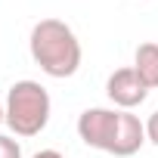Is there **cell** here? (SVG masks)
<instances>
[{
	"label": "cell",
	"instance_id": "1",
	"mask_svg": "<svg viewBox=\"0 0 158 158\" xmlns=\"http://www.w3.org/2000/svg\"><path fill=\"white\" fill-rule=\"evenodd\" d=\"M77 136L84 146L109 152L115 158H130L143 149L146 139V121H139V115L124 112V109H84L77 115Z\"/></svg>",
	"mask_w": 158,
	"mask_h": 158
},
{
	"label": "cell",
	"instance_id": "2",
	"mask_svg": "<svg viewBox=\"0 0 158 158\" xmlns=\"http://www.w3.org/2000/svg\"><path fill=\"white\" fill-rule=\"evenodd\" d=\"M28 50H31L34 65H40V71L47 77H56V81L71 77L81 68V59H84L81 40L71 31V25L62 19H40L31 28Z\"/></svg>",
	"mask_w": 158,
	"mask_h": 158
},
{
	"label": "cell",
	"instance_id": "3",
	"mask_svg": "<svg viewBox=\"0 0 158 158\" xmlns=\"http://www.w3.org/2000/svg\"><path fill=\"white\" fill-rule=\"evenodd\" d=\"M6 127L16 133V136H37L47 130L50 124V115H53V102H50V93L40 81H16L6 93Z\"/></svg>",
	"mask_w": 158,
	"mask_h": 158
},
{
	"label": "cell",
	"instance_id": "4",
	"mask_svg": "<svg viewBox=\"0 0 158 158\" xmlns=\"http://www.w3.org/2000/svg\"><path fill=\"white\" fill-rule=\"evenodd\" d=\"M106 96L115 102V109H124V112H133L136 106L146 102L149 96V87L139 81V74L133 71V65H124V68H115L106 81Z\"/></svg>",
	"mask_w": 158,
	"mask_h": 158
},
{
	"label": "cell",
	"instance_id": "5",
	"mask_svg": "<svg viewBox=\"0 0 158 158\" xmlns=\"http://www.w3.org/2000/svg\"><path fill=\"white\" fill-rule=\"evenodd\" d=\"M133 71L139 74V81L149 90H158V44L155 40H146V44L136 47V53H133Z\"/></svg>",
	"mask_w": 158,
	"mask_h": 158
},
{
	"label": "cell",
	"instance_id": "6",
	"mask_svg": "<svg viewBox=\"0 0 158 158\" xmlns=\"http://www.w3.org/2000/svg\"><path fill=\"white\" fill-rule=\"evenodd\" d=\"M0 158H22V146L16 136L0 133Z\"/></svg>",
	"mask_w": 158,
	"mask_h": 158
},
{
	"label": "cell",
	"instance_id": "7",
	"mask_svg": "<svg viewBox=\"0 0 158 158\" xmlns=\"http://www.w3.org/2000/svg\"><path fill=\"white\" fill-rule=\"evenodd\" d=\"M146 139H149L152 146H158V109L146 118Z\"/></svg>",
	"mask_w": 158,
	"mask_h": 158
},
{
	"label": "cell",
	"instance_id": "8",
	"mask_svg": "<svg viewBox=\"0 0 158 158\" xmlns=\"http://www.w3.org/2000/svg\"><path fill=\"white\" fill-rule=\"evenodd\" d=\"M31 158H65L62 152H56V149H40V152H34Z\"/></svg>",
	"mask_w": 158,
	"mask_h": 158
},
{
	"label": "cell",
	"instance_id": "9",
	"mask_svg": "<svg viewBox=\"0 0 158 158\" xmlns=\"http://www.w3.org/2000/svg\"><path fill=\"white\" fill-rule=\"evenodd\" d=\"M0 124H6V109H3V102H0Z\"/></svg>",
	"mask_w": 158,
	"mask_h": 158
}]
</instances>
